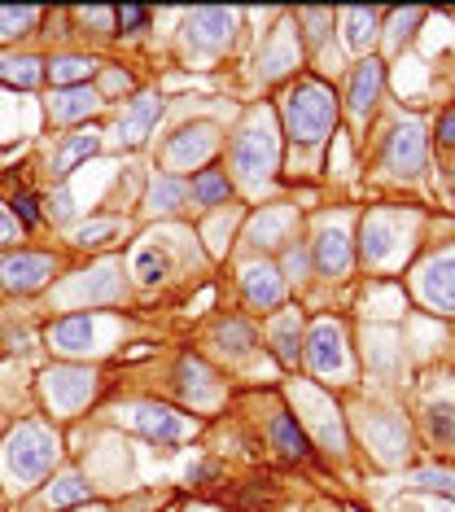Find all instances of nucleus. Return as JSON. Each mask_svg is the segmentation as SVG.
I'll use <instances>...</instances> for the list:
<instances>
[{
  "label": "nucleus",
  "instance_id": "72a5a7b5",
  "mask_svg": "<svg viewBox=\"0 0 455 512\" xmlns=\"http://www.w3.org/2000/svg\"><path fill=\"white\" fill-rule=\"evenodd\" d=\"M429 434L438 442L455 447V399H434L429 403Z\"/></svg>",
  "mask_w": 455,
  "mask_h": 512
},
{
  "label": "nucleus",
  "instance_id": "cd10ccee",
  "mask_svg": "<svg viewBox=\"0 0 455 512\" xmlns=\"http://www.w3.org/2000/svg\"><path fill=\"white\" fill-rule=\"evenodd\" d=\"M189 193H193L197 206H224L232 197V180H228L224 167H206V171H197V176H193Z\"/></svg>",
  "mask_w": 455,
  "mask_h": 512
},
{
  "label": "nucleus",
  "instance_id": "ddd939ff",
  "mask_svg": "<svg viewBox=\"0 0 455 512\" xmlns=\"http://www.w3.org/2000/svg\"><path fill=\"white\" fill-rule=\"evenodd\" d=\"M158 114H162V97H158V92H140L132 106L123 110L119 127H114L119 145H123V149L145 145V141H149V132H154V123H158Z\"/></svg>",
  "mask_w": 455,
  "mask_h": 512
},
{
  "label": "nucleus",
  "instance_id": "8fccbe9b",
  "mask_svg": "<svg viewBox=\"0 0 455 512\" xmlns=\"http://www.w3.org/2000/svg\"><path fill=\"white\" fill-rule=\"evenodd\" d=\"M193 512H202V508H193Z\"/></svg>",
  "mask_w": 455,
  "mask_h": 512
},
{
  "label": "nucleus",
  "instance_id": "de8ad7c7",
  "mask_svg": "<svg viewBox=\"0 0 455 512\" xmlns=\"http://www.w3.org/2000/svg\"><path fill=\"white\" fill-rule=\"evenodd\" d=\"M18 241V228H14V219H9L5 211H0V246H14Z\"/></svg>",
  "mask_w": 455,
  "mask_h": 512
},
{
  "label": "nucleus",
  "instance_id": "37998d69",
  "mask_svg": "<svg viewBox=\"0 0 455 512\" xmlns=\"http://www.w3.org/2000/svg\"><path fill=\"white\" fill-rule=\"evenodd\" d=\"M44 206H49V215L57 219V224H66V219L75 215V206H70V189H66V184H57V189L49 193V202H44Z\"/></svg>",
  "mask_w": 455,
  "mask_h": 512
},
{
  "label": "nucleus",
  "instance_id": "4468645a",
  "mask_svg": "<svg viewBox=\"0 0 455 512\" xmlns=\"http://www.w3.org/2000/svg\"><path fill=\"white\" fill-rule=\"evenodd\" d=\"M219 136L210 123H193V127H180V132L167 141V162L171 167H197V162H206L215 154Z\"/></svg>",
  "mask_w": 455,
  "mask_h": 512
},
{
  "label": "nucleus",
  "instance_id": "412c9836",
  "mask_svg": "<svg viewBox=\"0 0 455 512\" xmlns=\"http://www.w3.org/2000/svg\"><path fill=\"white\" fill-rule=\"evenodd\" d=\"M88 499H92V486H88L84 473H62V477H53V482L44 486V504H49L53 512L79 508V504H88Z\"/></svg>",
  "mask_w": 455,
  "mask_h": 512
},
{
  "label": "nucleus",
  "instance_id": "c85d7f7f",
  "mask_svg": "<svg viewBox=\"0 0 455 512\" xmlns=\"http://www.w3.org/2000/svg\"><path fill=\"white\" fill-rule=\"evenodd\" d=\"M368 438H372V447H377L385 460L399 456V451L407 447V429H403V421H399V416H385V412L368 416Z\"/></svg>",
  "mask_w": 455,
  "mask_h": 512
},
{
  "label": "nucleus",
  "instance_id": "f257e3e1",
  "mask_svg": "<svg viewBox=\"0 0 455 512\" xmlns=\"http://www.w3.org/2000/svg\"><path fill=\"white\" fill-rule=\"evenodd\" d=\"M280 119H285V136L294 145H320L337 127V97L324 79H298L280 101Z\"/></svg>",
  "mask_w": 455,
  "mask_h": 512
},
{
  "label": "nucleus",
  "instance_id": "a18cd8bd",
  "mask_svg": "<svg viewBox=\"0 0 455 512\" xmlns=\"http://www.w3.org/2000/svg\"><path fill=\"white\" fill-rule=\"evenodd\" d=\"M132 88V75L127 71H105V92H127ZM105 92H101V101H105Z\"/></svg>",
  "mask_w": 455,
  "mask_h": 512
},
{
  "label": "nucleus",
  "instance_id": "a878e982",
  "mask_svg": "<svg viewBox=\"0 0 455 512\" xmlns=\"http://www.w3.org/2000/svg\"><path fill=\"white\" fill-rule=\"evenodd\" d=\"M272 442H276V451H280L285 460H307V456H311V442H307L302 425H298L289 412H276V416H272Z\"/></svg>",
  "mask_w": 455,
  "mask_h": 512
},
{
  "label": "nucleus",
  "instance_id": "a19ab883",
  "mask_svg": "<svg viewBox=\"0 0 455 512\" xmlns=\"http://www.w3.org/2000/svg\"><path fill=\"white\" fill-rule=\"evenodd\" d=\"M298 27H311L307 40L320 44V40H324V27H333V14H329V9H302V14H298Z\"/></svg>",
  "mask_w": 455,
  "mask_h": 512
},
{
  "label": "nucleus",
  "instance_id": "79ce46f5",
  "mask_svg": "<svg viewBox=\"0 0 455 512\" xmlns=\"http://www.w3.org/2000/svg\"><path fill=\"white\" fill-rule=\"evenodd\" d=\"M416 486H429V491H438V495H447V499H455V477H451V473L425 469V473H416Z\"/></svg>",
  "mask_w": 455,
  "mask_h": 512
},
{
  "label": "nucleus",
  "instance_id": "0eeeda50",
  "mask_svg": "<svg viewBox=\"0 0 455 512\" xmlns=\"http://www.w3.org/2000/svg\"><path fill=\"white\" fill-rule=\"evenodd\" d=\"M307 364L315 368V377H346L350 372V351L337 320H320L307 333Z\"/></svg>",
  "mask_w": 455,
  "mask_h": 512
},
{
  "label": "nucleus",
  "instance_id": "2f4dec72",
  "mask_svg": "<svg viewBox=\"0 0 455 512\" xmlns=\"http://www.w3.org/2000/svg\"><path fill=\"white\" fill-rule=\"evenodd\" d=\"M184 202H189V184L180 176H158L154 189H149V206L154 211H180Z\"/></svg>",
  "mask_w": 455,
  "mask_h": 512
},
{
  "label": "nucleus",
  "instance_id": "aec40b11",
  "mask_svg": "<svg viewBox=\"0 0 455 512\" xmlns=\"http://www.w3.org/2000/svg\"><path fill=\"white\" fill-rule=\"evenodd\" d=\"M101 149V132L97 127H88V132H75V136H66L62 149H57V158H53V176L57 180H66L70 171L79 167V162H88L92 154Z\"/></svg>",
  "mask_w": 455,
  "mask_h": 512
},
{
  "label": "nucleus",
  "instance_id": "f704fd0d",
  "mask_svg": "<svg viewBox=\"0 0 455 512\" xmlns=\"http://www.w3.org/2000/svg\"><path fill=\"white\" fill-rule=\"evenodd\" d=\"M35 22H40V9H0V40L31 36Z\"/></svg>",
  "mask_w": 455,
  "mask_h": 512
},
{
  "label": "nucleus",
  "instance_id": "49530a36",
  "mask_svg": "<svg viewBox=\"0 0 455 512\" xmlns=\"http://www.w3.org/2000/svg\"><path fill=\"white\" fill-rule=\"evenodd\" d=\"M438 141H442V145H455V106L438 119Z\"/></svg>",
  "mask_w": 455,
  "mask_h": 512
},
{
  "label": "nucleus",
  "instance_id": "9d476101",
  "mask_svg": "<svg viewBox=\"0 0 455 512\" xmlns=\"http://www.w3.org/2000/svg\"><path fill=\"white\" fill-rule=\"evenodd\" d=\"M416 294L429 311H455V250L429 259L416 272Z\"/></svg>",
  "mask_w": 455,
  "mask_h": 512
},
{
  "label": "nucleus",
  "instance_id": "4be33fe9",
  "mask_svg": "<svg viewBox=\"0 0 455 512\" xmlns=\"http://www.w3.org/2000/svg\"><path fill=\"white\" fill-rule=\"evenodd\" d=\"M97 71V62L84 53H57L44 62V79H53L57 88H79V84H88V75Z\"/></svg>",
  "mask_w": 455,
  "mask_h": 512
},
{
  "label": "nucleus",
  "instance_id": "7ed1b4c3",
  "mask_svg": "<svg viewBox=\"0 0 455 512\" xmlns=\"http://www.w3.org/2000/svg\"><path fill=\"white\" fill-rule=\"evenodd\" d=\"M57 456H62V442H57L53 429L44 421H22L5 447V477L18 486L40 482L57 464Z\"/></svg>",
  "mask_w": 455,
  "mask_h": 512
},
{
  "label": "nucleus",
  "instance_id": "6ab92c4d",
  "mask_svg": "<svg viewBox=\"0 0 455 512\" xmlns=\"http://www.w3.org/2000/svg\"><path fill=\"white\" fill-rule=\"evenodd\" d=\"M97 110H101V92L88 88V84L62 88V92H57V97L49 101V119H53V123H79V119H88V114H97Z\"/></svg>",
  "mask_w": 455,
  "mask_h": 512
},
{
  "label": "nucleus",
  "instance_id": "20e7f679",
  "mask_svg": "<svg viewBox=\"0 0 455 512\" xmlns=\"http://www.w3.org/2000/svg\"><path fill=\"white\" fill-rule=\"evenodd\" d=\"M403 250H407V232L394 211H372L364 224H359V259L368 267H390Z\"/></svg>",
  "mask_w": 455,
  "mask_h": 512
},
{
  "label": "nucleus",
  "instance_id": "bb28decb",
  "mask_svg": "<svg viewBox=\"0 0 455 512\" xmlns=\"http://www.w3.org/2000/svg\"><path fill=\"white\" fill-rule=\"evenodd\" d=\"M337 18H342V27H346V44L364 53L368 44L377 40V27H381L385 14H381V9H342Z\"/></svg>",
  "mask_w": 455,
  "mask_h": 512
},
{
  "label": "nucleus",
  "instance_id": "b1692460",
  "mask_svg": "<svg viewBox=\"0 0 455 512\" xmlns=\"http://www.w3.org/2000/svg\"><path fill=\"white\" fill-rule=\"evenodd\" d=\"M267 333H272V346H276V359L280 364L294 368L298 364V351H302V316L298 311H280V316L267 324Z\"/></svg>",
  "mask_w": 455,
  "mask_h": 512
},
{
  "label": "nucleus",
  "instance_id": "c9c22d12",
  "mask_svg": "<svg viewBox=\"0 0 455 512\" xmlns=\"http://www.w3.org/2000/svg\"><path fill=\"white\" fill-rule=\"evenodd\" d=\"M132 272H136V281H140V285H158V281H162V272H167V259H162L158 250H140Z\"/></svg>",
  "mask_w": 455,
  "mask_h": 512
},
{
  "label": "nucleus",
  "instance_id": "1a4fd4ad",
  "mask_svg": "<svg viewBox=\"0 0 455 512\" xmlns=\"http://www.w3.org/2000/svg\"><path fill=\"white\" fill-rule=\"evenodd\" d=\"M232 31H237V14H228V9H197V14H189L184 40H189V53H224Z\"/></svg>",
  "mask_w": 455,
  "mask_h": 512
},
{
  "label": "nucleus",
  "instance_id": "e433bc0d",
  "mask_svg": "<svg viewBox=\"0 0 455 512\" xmlns=\"http://www.w3.org/2000/svg\"><path fill=\"white\" fill-rule=\"evenodd\" d=\"M114 232H119V224H114V219H92V224H84V228H75V246H105V237H114Z\"/></svg>",
  "mask_w": 455,
  "mask_h": 512
},
{
  "label": "nucleus",
  "instance_id": "ea45409f",
  "mask_svg": "<svg viewBox=\"0 0 455 512\" xmlns=\"http://www.w3.org/2000/svg\"><path fill=\"white\" fill-rule=\"evenodd\" d=\"M14 215L22 219V228H40V202H35V193H27V189H18L14 193Z\"/></svg>",
  "mask_w": 455,
  "mask_h": 512
},
{
  "label": "nucleus",
  "instance_id": "c756f323",
  "mask_svg": "<svg viewBox=\"0 0 455 512\" xmlns=\"http://www.w3.org/2000/svg\"><path fill=\"white\" fill-rule=\"evenodd\" d=\"M123 294V281H119V267H97V272H88V281H79L75 298L79 302H114Z\"/></svg>",
  "mask_w": 455,
  "mask_h": 512
},
{
  "label": "nucleus",
  "instance_id": "7c9ffc66",
  "mask_svg": "<svg viewBox=\"0 0 455 512\" xmlns=\"http://www.w3.org/2000/svg\"><path fill=\"white\" fill-rule=\"evenodd\" d=\"M215 342H219V351H228V355H250L254 346H259V333H254V324H245V320H224L215 329Z\"/></svg>",
  "mask_w": 455,
  "mask_h": 512
},
{
  "label": "nucleus",
  "instance_id": "6e6552de",
  "mask_svg": "<svg viewBox=\"0 0 455 512\" xmlns=\"http://www.w3.org/2000/svg\"><path fill=\"white\" fill-rule=\"evenodd\" d=\"M425 158H429L425 127L420 123L394 127L390 141H385V171H394V176H420V171H425Z\"/></svg>",
  "mask_w": 455,
  "mask_h": 512
},
{
  "label": "nucleus",
  "instance_id": "58836bf2",
  "mask_svg": "<svg viewBox=\"0 0 455 512\" xmlns=\"http://www.w3.org/2000/svg\"><path fill=\"white\" fill-rule=\"evenodd\" d=\"M307 246H302V241H289V250H285V267H280V276H285V281H302V276H307Z\"/></svg>",
  "mask_w": 455,
  "mask_h": 512
},
{
  "label": "nucleus",
  "instance_id": "f03ea898",
  "mask_svg": "<svg viewBox=\"0 0 455 512\" xmlns=\"http://www.w3.org/2000/svg\"><path fill=\"white\" fill-rule=\"evenodd\" d=\"M228 158H232V171H237V180L245 189H263L280 162L272 119H267V114H250V119L237 127V136H232Z\"/></svg>",
  "mask_w": 455,
  "mask_h": 512
},
{
  "label": "nucleus",
  "instance_id": "423d86ee",
  "mask_svg": "<svg viewBox=\"0 0 455 512\" xmlns=\"http://www.w3.org/2000/svg\"><path fill=\"white\" fill-rule=\"evenodd\" d=\"M57 272V259L53 254H35V250H18V254H5L0 259V289L9 294H35L53 281Z\"/></svg>",
  "mask_w": 455,
  "mask_h": 512
},
{
  "label": "nucleus",
  "instance_id": "39448f33",
  "mask_svg": "<svg viewBox=\"0 0 455 512\" xmlns=\"http://www.w3.org/2000/svg\"><path fill=\"white\" fill-rule=\"evenodd\" d=\"M92 394H97V372L92 368H79V364H57L44 372V399H49L53 412H79Z\"/></svg>",
  "mask_w": 455,
  "mask_h": 512
},
{
  "label": "nucleus",
  "instance_id": "09e8293b",
  "mask_svg": "<svg viewBox=\"0 0 455 512\" xmlns=\"http://www.w3.org/2000/svg\"><path fill=\"white\" fill-rule=\"evenodd\" d=\"M88 512H105V508H88Z\"/></svg>",
  "mask_w": 455,
  "mask_h": 512
},
{
  "label": "nucleus",
  "instance_id": "a211bd4d",
  "mask_svg": "<svg viewBox=\"0 0 455 512\" xmlns=\"http://www.w3.org/2000/svg\"><path fill=\"white\" fill-rule=\"evenodd\" d=\"M180 394L193 407H210V403H219V377L197 355H184L180 359Z\"/></svg>",
  "mask_w": 455,
  "mask_h": 512
},
{
  "label": "nucleus",
  "instance_id": "473e14b6",
  "mask_svg": "<svg viewBox=\"0 0 455 512\" xmlns=\"http://www.w3.org/2000/svg\"><path fill=\"white\" fill-rule=\"evenodd\" d=\"M289 211H267V219H259L254 224V232H250V241L254 246H280V241H294L289 237Z\"/></svg>",
  "mask_w": 455,
  "mask_h": 512
},
{
  "label": "nucleus",
  "instance_id": "c03bdc74",
  "mask_svg": "<svg viewBox=\"0 0 455 512\" xmlns=\"http://www.w3.org/2000/svg\"><path fill=\"white\" fill-rule=\"evenodd\" d=\"M394 22H399V27H420V22H425V9H407V14H394ZM407 40V31L399 36V31H394L390 36V44H403Z\"/></svg>",
  "mask_w": 455,
  "mask_h": 512
},
{
  "label": "nucleus",
  "instance_id": "393cba45",
  "mask_svg": "<svg viewBox=\"0 0 455 512\" xmlns=\"http://www.w3.org/2000/svg\"><path fill=\"white\" fill-rule=\"evenodd\" d=\"M40 79H44V57H31V53H9V57H0V84L31 92L35 84H40Z\"/></svg>",
  "mask_w": 455,
  "mask_h": 512
},
{
  "label": "nucleus",
  "instance_id": "f3484780",
  "mask_svg": "<svg viewBox=\"0 0 455 512\" xmlns=\"http://www.w3.org/2000/svg\"><path fill=\"white\" fill-rule=\"evenodd\" d=\"M315 267L324 276H346L350 267V232L346 224H324L315 237Z\"/></svg>",
  "mask_w": 455,
  "mask_h": 512
},
{
  "label": "nucleus",
  "instance_id": "4c0bfd02",
  "mask_svg": "<svg viewBox=\"0 0 455 512\" xmlns=\"http://www.w3.org/2000/svg\"><path fill=\"white\" fill-rule=\"evenodd\" d=\"M149 9L145 5H123V9H114V27L123 31V36H136V31H145L149 27Z\"/></svg>",
  "mask_w": 455,
  "mask_h": 512
},
{
  "label": "nucleus",
  "instance_id": "5701e85b",
  "mask_svg": "<svg viewBox=\"0 0 455 512\" xmlns=\"http://www.w3.org/2000/svg\"><path fill=\"white\" fill-rule=\"evenodd\" d=\"M259 66H263V75H267V79L294 71V66H298V31H285V27H280L276 36L267 40V49H263V57H259Z\"/></svg>",
  "mask_w": 455,
  "mask_h": 512
},
{
  "label": "nucleus",
  "instance_id": "9b49d317",
  "mask_svg": "<svg viewBox=\"0 0 455 512\" xmlns=\"http://www.w3.org/2000/svg\"><path fill=\"white\" fill-rule=\"evenodd\" d=\"M241 294L254 311H272L285 302V276H280V267L267 263V259L250 263V267H241Z\"/></svg>",
  "mask_w": 455,
  "mask_h": 512
},
{
  "label": "nucleus",
  "instance_id": "f8f14e48",
  "mask_svg": "<svg viewBox=\"0 0 455 512\" xmlns=\"http://www.w3.org/2000/svg\"><path fill=\"white\" fill-rule=\"evenodd\" d=\"M132 425L149 442H180V438H189V429H193L189 416H180L175 407H162V403H136Z\"/></svg>",
  "mask_w": 455,
  "mask_h": 512
},
{
  "label": "nucleus",
  "instance_id": "dca6fc26",
  "mask_svg": "<svg viewBox=\"0 0 455 512\" xmlns=\"http://www.w3.org/2000/svg\"><path fill=\"white\" fill-rule=\"evenodd\" d=\"M92 337H97V316H92V311H75V316H62L57 324H49L44 342H49L57 355H84L92 346Z\"/></svg>",
  "mask_w": 455,
  "mask_h": 512
},
{
  "label": "nucleus",
  "instance_id": "2eb2a0df",
  "mask_svg": "<svg viewBox=\"0 0 455 512\" xmlns=\"http://www.w3.org/2000/svg\"><path fill=\"white\" fill-rule=\"evenodd\" d=\"M381 84H385V62L381 57H364V62L355 66V75H350V88H346V106L355 119H368L372 106H377L381 97Z\"/></svg>",
  "mask_w": 455,
  "mask_h": 512
}]
</instances>
